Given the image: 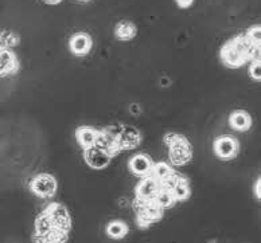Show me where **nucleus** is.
<instances>
[{
	"label": "nucleus",
	"instance_id": "f257e3e1",
	"mask_svg": "<svg viewBox=\"0 0 261 243\" xmlns=\"http://www.w3.org/2000/svg\"><path fill=\"white\" fill-rule=\"evenodd\" d=\"M71 217L67 208L60 203H51L35 218L34 242L65 243L71 232Z\"/></svg>",
	"mask_w": 261,
	"mask_h": 243
},
{
	"label": "nucleus",
	"instance_id": "f03ea898",
	"mask_svg": "<svg viewBox=\"0 0 261 243\" xmlns=\"http://www.w3.org/2000/svg\"><path fill=\"white\" fill-rule=\"evenodd\" d=\"M260 54L261 26L256 24L225 42L220 50V59L226 68L239 69L250 60L260 58Z\"/></svg>",
	"mask_w": 261,
	"mask_h": 243
},
{
	"label": "nucleus",
	"instance_id": "7ed1b4c3",
	"mask_svg": "<svg viewBox=\"0 0 261 243\" xmlns=\"http://www.w3.org/2000/svg\"><path fill=\"white\" fill-rule=\"evenodd\" d=\"M164 145L168 148V159L174 165H186L193 160V145L186 136L168 132L163 136Z\"/></svg>",
	"mask_w": 261,
	"mask_h": 243
},
{
	"label": "nucleus",
	"instance_id": "20e7f679",
	"mask_svg": "<svg viewBox=\"0 0 261 243\" xmlns=\"http://www.w3.org/2000/svg\"><path fill=\"white\" fill-rule=\"evenodd\" d=\"M121 128H123V124L116 123L100 129L97 137L94 140L93 148L105 152L111 159L121 154L119 145V135L121 132Z\"/></svg>",
	"mask_w": 261,
	"mask_h": 243
},
{
	"label": "nucleus",
	"instance_id": "39448f33",
	"mask_svg": "<svg viewBox=\"0 0 261 243\" xmlns=\"http://www.w3.org/2000/svg\"><path fill=\"white\" fill-rule=\"evenodd\" d=\"M29 188L38 198L50 199L56 195L58 184L56 177L50 173H39L29 181Z\"/></svg>",
	"mask_w": 261,
	"mask_h": 243
},
{
	"label": "nucleus",
	"instance_id": "423d86ee",
	"mask_svg": "<svg viewBox=\"0 0 261 243\" xmlns=\"http://www.w3.org/2000/svg\"><path fill=\"white\" fill-rule=\"evenodd\" d=\"M213 152L218 159L224 161L233 160L240 152V142L231 135L218 136L213 141Z\"/></svg>",
	"mask_w": 261,
	"mask_h": 243
},
{
	"label": "nucleus",
	"instance_id": "0eeeda50",
	"mask_svg": "<svg viewBox=\"0 0 261 243\" xmlns=\"http://www.w3.org/2000/svg\"><path fill=\"white\" fill-rule=\"evenodd\" d=\"M20 69L18 56L11 49L0 47V78L15 75Z\"/></svg>",
	"mask_w": 261,
	"mask_h": 243
},
{
	"label": "nucleus",
	"instance_id": "6e6552de",
	"mask_svg": "<svg viewBox=\"0 0 261 243\" xmlns=\"http://www.w3.org/2000/svg\"><path fill=\"white\" fill-rule=\"evenodd\" d=\"M153 160L148 154H136L128 161V169L136 177H144L151 173Z\"/></svg>",
	"mask_w": 261,
	"mask_h": 243
},
{
	"label": "nucleus",
	"instance_id": "1a4fd4ad",
	"mask_svg": "<svg viewBox=\"0 0 261 243\" xmlns=\"http://www.w3.org/2000/svg\"><path fill=\"white\" fill-rule=\"evenodd\" d=\"M143 140V136L139 129L130 125H124L121 128V132L119 135V145L120 150H132L136 149Z\"/></svg>",
	"mask_w": 261,
	"mask_h": 243
},
{
	"label": "nucleus",
	"instance_id": "9d476101",
	"mask_svg": "<svg viewBox=\"0 0 261 243\" xmlns=\"http://www.w3.org/2000/svg\"><path fill=\"white\" fill-rule=\"evenodd\" d=\"M93 47V39L88 33H75L69 39V49L77 56L88 55Z\"/></svg>",
	"mask_w": 261,
	"mask_h": 243
},
{
	"label": "nucleus",
	"instance_id": "9b49d317",
	"mask_svg": "<svg viewBox=\"0 0 261 243\" xmlns=\"http://www.w3.org/2000/svg\"><path fill=\"white\" fill-rule=\"evenodd\" d=\"M84 160L90 168L96 169V171H101V169L107 168L111 163V157L108 155L102 152V150H98L96 148H88V149L84 150Z\"/></svg>",
	"mask_w": 261,
	"mask_h": 243
},
{
	"label": "nucleus",
	"instance_id": "f8f14e48",
	"mask_svg": "<svg viewBox=\"0 0 261 243\" xmlns=\"http://www.w3.org/2000/svg\"><path fill=\"white\" fill-rule=\"evenodd\" d=\"M229 125L237 132H246L252 128L253 120H252V116L249 113L243 110V109H239V110H234V112L230 113Z\"/></svg>",
	"mask_w": 261,
	"mask_h": 243
},
{
	"label": "nucleus",
	"instance_id": "ddd939ff",
	"mask_svg": "<svg viewBox=\"0 0 261 243\" xmlns=\"http://www.w3.org/2000/svg\"><path fill=\"white\" fill-rule=\"evenodd\" d=\"M97 133L98 129H96L94 127H90V125H82V127H79L75 129V140L82 148V150L93 146Z\"/></svg>",
	"mask_w": 261,
	"mask_h": 243
},
{
	"label": "nucleus",
	"instance_id": "4468645a",
	"mask_svg": "<svg viewBox=\"0 0 261 243\" xmlns=\"http://www.w3.org/2000/svg\"><path fill=\"white\" fill-rule=\"evenodd\" d=\"M138 34V28L135 26L134 23L129 22V20H121L116 24L115 27V37L119 39V41L128 42L132 41Z\"/></svg>",
	"mask_w": 261,
	"mask_h": 243
},
{
	"label": "nucleus",
	"instance_id": "2eb2a0df",
	"mask_svg": "<svg viewBox=\"0 0 261 243\" xmlns=\"http://www.w3.org/2000/svg\"><path fill=\"white\" fill-rule=\"evenodd\" d=\"M105 232L112 239H123V238H125L128 232H129V227H128L125 222L117 219V221L109 222L107 227H105Z\"/></svg>",
	"mask_w": 261,
	"mask_h": 243
},
{
	"label": "nucleus",
	"instance_id": "dca6fc26",
	"mask_svg": "<svg viewBox=\"0 0 261 243\" xmlns=\"http://www.w3.org/2000/svg\"><path fill=\"white\" fill-rule=\"evenodd\" d=\"M19 42H20V38L16 33L14 31H7L4 30L0 33V43L3 47H15V46L19 45Z\"/></svg>",
	"mask_w": 261,
	"mask_h": 243
},
{
	"label": "nucleus",
	"instance_id": "f3484780",
	"mask_svg": "<svg viewBox=\"0 0 261 243\" xmlns=\"http://www.w3.org/2000/svg\"><path fill=\"white\" fill-rule=\"evenodd\" d=\"M249 77L253 81H256V82H260L261 81V56L253 60H250Z\"/></svg>",
	"mask_w": 261,
	"mask_h": 243
},
{
	"label": "nucleus",
	"instance_id": "a211bd4d",
	"mask_svg": "<svg viewBox=\"0 0 261 243\" xmlns=\"http://www.w3.org/2000/svg\"><path fill=\"white\" fill-rule=\"evenodd\" d=\"M176 2V6L180 8H189L193 6L194 3V0H175Z\"/></svg>",
	"mask_w": 261,
	"mask_h": 243
},
{
	"label": "nucleus",
	"instance_id": "6ab92c4d",
	"mask_svg": "<svg viewBox=\"0 0 261 243\" xmlns=\"http://www.w3.org/2000/svg\"><path fill=\"white\" fill-rule=\"evenodd\" d=\"M254 195H256V198L260 200L261 199V177L258 176L257 180H256V184H254Z\"/></svg>",
	"mask_w": 261,
	"mask_h": 243
},
{
	"label": "nucleus",
	"instance_id": "aec40b11",
	"mask_svg": "<svg viewBox=\"0 0 261 243\" xmlns=\"http://www.w3.org/2000/svg\"><path fill=\"white\" fill-rule=\"evenodd\" d=\"M43 2H45L46 4H58L61 3L62 0H43Z\"/></svg>",
	"mask_w": 261,
	"mask_h": 243
},
{
	"label": "nucleus",
	"instance_id": "412c9836",
	"mask_svg": "<svg viewBox=\"0 0 261 243\" xmlns=\"http://www.w3.org/2000/svg\"><path fill=\"white\" fill-rule=\"evenodd\" d=\"M80 2H89V0H80Z\"/></svg>",
	"mask_w": 261,
	"mask_h": 243
},
{
	"label": "nucleus",
	"instance_id": "4be33fe9",
	"mask_svg": "<svg viewBox=\"0 0 261 243\" xmlns=\"http://www.w3.org/2000/svg\"><path fill=\"white\" fill-rule=\"evenodd\" d=\"M0 47H3V46H2V43H0Z\"/></svg>",
	"mask_w": 261,
	"mask_h": 243
}]
</instances>
